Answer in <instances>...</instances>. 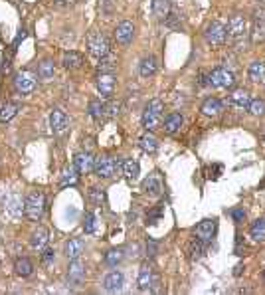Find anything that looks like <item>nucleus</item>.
<instances>
[{
  "label": "nucleus",
  "instance_id": "obj_1",
  "mask_svg": "<svg viewBox=\"0 0 265 295\" xmlns=\"http://www.w3.org/2000/svg\"><path fill=\"white\" fill-rule=\"evenodd\" d=\"M228 34H230L235 50L238 52L246 50V46H247V40H246L247 38V20L242 14H233L228 22Z\"/></svg>",
  "mask_w": 265,
  "mask_h": 295
},
{
  "label": "nucleus",
  "instance_id": "obj_2",
  "mask_svg": "<svg viewBox=\"0 0 265 295\" xmlns=\"http://www.w3.org/2000/svg\"><path fill=\"white\" fill-rule=\"evenodd\" d=\"M162 111H164V105L160 99H151L144 107V113H142V127L146 131H155L159 125H160V119H162Z\"/></svg>",
  "mask_w": 265,
  "mask_h": 295
},
{
  "label": "nucleus",
  "instance_id": "obj_3",
  "mask_svg": "<svg viewBox=\"0 0 265 295\" xmlns=\"http://www.w3.org/2000/svg\"><path fill=\"white\" fill-rule=\"evenodd\" d=\"M26 216L30 218V220H40L44 216V210H46V198L42 192L38 190H32L30 194L26 196Z\"/></svg>",
  "mask_w": 265,
  "mask_h": 295
},
{
  "label": "nucleus",
  "instance_id": "obj_4",
  "mask_svg": "<svg viewBox=\"0 0 265 295\" xmlns=\"http://www.w3.org/2000/svg\"><path fill=\"white\" fill-rule=\"evenodd\" d=\"M2 206H4V212H6L10 218H14V220L22 218V214L26 212V202H24L22 196L16 194V192L6 194L4 200H2Z\"/></svg>",
  "mask_w": 265,
  "mask_h": 295
},
{
  "label": "nucleus",
  "instance_id": "obj_5",
  "mask_svg": "<svg viewBox=\"0 0 265 295\" xmlns=\"http://www.w3.org/2000/svg\"><path fill=\"white\" fill-rule=\"evenodd\" d=\"M87 50H89L91 55H95V57L101 60L103 55H107L111 52L109 50V40L101 32H93V34L87 36Z\"/></svg>",
  "mask_w": 265,
  "mask_h": 295
},
{
  "label": "nucleus",
  "instance_id": "obj_6",
  "mask_svg": "<svg viewBox=\"0 0 265 295\" xmlns=\"http://www.w3.org/2000/svg\"><path fill=\"white\" fill-rule=\"evenodd\" d=\"M208 83L212 87H218V90H228V87H231L235 83V77H233V72H230L226 68H216L208 75Z\"/></svg>",
  "mask_w": 265,
  "mask_h": 295
},
{
  "label": "nucleus",
  "instance_id": "obj_7",
  "mask_svg": "<svg viewBox=\"0 0 265 295\" xmlns=\"http://www.w3.org/2000/svg\"><path fill=\"white\" fill-rule=\"evenodd\" d=\"M139 291H155L159 285V277L155 276L153 268L149 263H142L141 270H139V279H137Z\"/></svg>",
  "mask_w": 265,
  "mask_h": 295
},
{
  "label": "nucleus",
  "instance_id": "obj_8",
  "mask_svg": "<svg viewBox=\"0 0 265 295\" xmlns=\"http://www.w3.org/2000/svg\"><path fill=\"white\" fill-rule=\"evenodd\" d=\"M14 87H16V92L18 93H32L34 92V87H36V75L32 72H28V70H22L14 75Z\"/></svg>",
  "mask_w": 265,
  "mask_h": 295
},
{
  "label": "nucleus",
  "instance_id": "obj_9",
  "mask_svg": "<svg viewBox=\"0 0 265 295\" xmlns=\"http://www.w3.org/2000/svg\"><path fill=\"white\" fill-rule=\"evenodd\" d=\"M226 26L224 24H220V22H212L208 28H206V32H204V36H206V42L208 44H212V46H222L224 42H226Z\"/></svg>",
  "mask_w": 265,
  "mask_h": 295
},
{
  "label": "nucleus",
  "instance_id": "obj_10",
  "mask_svg": "<svg viewBox=\"0 0 265 295\" xmlns=\"http://www.w3.org/2000/svg\"><path fill=\"white\" fill-rule=\"evenodd\" d=\"M93 170H95V174L99 176V179H111V176L117 172L115 159H111V157H99V159H95Z\"/></svg>",
  "mask_w": 265,
  "mask_h": 295
},
{
  "label": "nucleus",
  "instance_id": "obj_11",
  "mask_svg": "<svg viewBox=\"0 0 265 295\" xmlns=\"http://www.w3.org/2000/svg\"><path fill=\"white\" fill-rule=\"evenodd\" d=\"M214 234H216V220H202V222L194 228V236H196L200 242H204V244L212 242Z\"/></svg>",
  "mask_w": 265,
  "mask_h": 295
},
{
  "label": "nucleus",
  "instance_id": "obj_12",
  "mask_svg": "<svg viewBox=\"0 0 265 295\" xmlns=\"http://www.w3.org/2000/svg\"><path fill=\"white\" fill-rule=\"evenodd\" d=\"M83 277H85V265L79 261V258H77V259H71L70 270H68V283H70L71 287H79L81 281H83Z\"/></svg>",
  "mask_w": 265,
  "mask_h": 295
},
{
  "label": "nucleus",
  "instance_id": "obj_13",
  "mask_svg": "<svg viewBox=\"0 0 265 295\" xmlns=\"http://www.w3.org/2000/svg\"><path fill=\"white\" fill-rule=\"evenodd\" d=\"M50 127L53 133H64L70 127V117L62 109H53L50 115Z\"/></svg>",
  "mask_w": 265,
  "mask_h": 295
},
{
  "label": "nucleus",
  "instance_id": "obj_14",
  "mask_svg": "<svg viewBox=\"0 0 265 295\" xmlns=\"http://www.w3.org/2000/svg\"><path fill=\"white\" fill-rule=\"evenodd\" d=\"M97 90L103 97H111L115 92V75L113 74H99L97 75Z\"/></svg>",
  "mask_w": 265,
  "mask_h": 295
},
{
  "label": "nucleus",
  "instance_id": "obj_15",
  "mask_svg": "<svg viewBox=\"0 0 265 295\" xmlns=\"http://www.w3.org/2000/svg\"><path fill=\"white\" fill-rule=\"evenodd\" d=\"M133 34H135V28H133V24L129 20L121 22L119 26L115 28V40L119 42V44H123V46L133 40Z\"/></svg>",
  "mask_w": 265,
  "mask_h": 295
},
{
  "label": "nucleus",
  "instance_id": "obj_16",
  "mask_svg": "<svg viewBox=\"0 0 265 295\" xmlns=\"http://www.w3.org/2000/svg\"><path fill=\"white\" fill-rule=\"evenodd\" d=\"M73 165H75V168H77V172L79 174H87L89 170H93V165H95V159L89 155V153H77L75 155V159H73Z\"/></svg>",
  "mask_w": 265,
  "mask_h": 295
},
{
  "label": "nucleus",
  "instance_id": "obj_17",
  "mask_svg": "<svg viewBox=\"0 0 265 295\" xmlns=\"http://www.w3.org/2000/svg\"><path fill=\"white\" fill-rule=\"evenodd\" d=\"M123 283H125V277H123L121 272H111V274H107L105 279H103V287H105V291H109V293L121 291Z\"/></svg>",
  "mask_w": 265,
  "mask_h": 295
},
{
  "label": "nucleus",
  "instance_id": "obj_18",
  "mask_svg": "<svg viewBox=\"0 0 265 295\" xmlns=\"http://www.w3.org/2000/svg\"><path fill=\"white\" fill-rule=\"evenodd\" d=\"M249 101H251V95H249L247 90H235V92H231V95H230V103H231L235 109H247Z\"/></svg>",
  "mask_w": 265,
  "mask_h": 295
},
{
  "label": "nucleus",
  "instance_id": "obj_19",
  "mask_svg": "<svg viewBox=\"0 0 265 295\" xmlns=\"http://www.w3.org/2000/svg\"><path fill=\"white\" fill-rule=\"evenodd\" d=\"M159 70V64H157V57L155 55H146L141 60V66H139V72L142 77H153Z\"/></svg>",
  "mask_w": 265,
  "mask_h": 295
},
{
  "label": "nucleus",
  "instance_id": "obj_20",
  "mask_svg": "<svg viewBox=\"0 0 265 295\" xmlns=\"http://www.w3.org/2000/svg\"><path fill=\"white\" fill-rule=\"evenodd\" d=\"M48 240H50L48 230L40 226V228H38V230H34V232H32V236H30V246H32V248H36V250H42V248H46Z\"/></svg>",
  "mask_w": 265,
  "mask_h": 295
},
{
  "label": "nucleus",
  "instance_id": "obj_21",
  "mask_svg": "<svg viewBox=\"0 0 265 295\" xmlns=\"http://www.w3.org/2000/svg\"><path fill=\"white\" fill-rule=\"evenodd\" d=\"M142 190L149 194V196H160V192H162V186H160V181H159V176L157 174H151L149 179H144V183H142Z\"/></svg>",
  "mask_w": 265,
  "mask_h": 295
},
{
  "label": "nucleus",
  "instance_id": "obj_22",
  "mask_svg": "<svg viewBox=\"0 0 265 295\" xmlns=\"http://www.w3.org/2000/svg\"><path fill=\"white\" fill-rule=\"evenodd\" d=\"M83 248H85L83 240H79V238H73V240H70V242L66 244L64 252H66L68 259H77V258L83 254Z\"/></svg>",
  "mask_w": 265,
  "mask_h": 295
},
{
  "label": "nucleus",
  "instance_id": "obj_23",
  "mask_svg": "<svg viewBox=\"0 0 265 295\" xmlns=\"http://www.w3.org/2000/svg\"><path fill=\"white\" fill-rule=\"evenodd\" d=\"M202 113H204L206 117H216V115H220V113H222V101L216 99V97L206 99V101L202 103Z\"/></svg>",
  "mask_w": 265,
  "mask_h": 295
},
{
  "label": "nucleus",
  "instance_id": "obj_24",
  "mask_svg": "<svg viewBox=\"0 0 265 295\" xmlns=\"http://www.w3.org/2000/svg\"><path fill=\"white\" fill-rule=\"evenodd\" d=\"M170 2L168 0H153V14L159 18V20H166L170 16Z\"/></svg>",
  "mask_w": 265,
  "mask_h": 295
},
{
  "label": "nucleus",
  "instance_id": "obj_25",
  "mask_svg": "<svg viewBox=\"0 0 265 295\" xmlns=\"http://www.w3.org/2000/svg\"><path fill=\"white\" fill-rule=\"evenodd\" d=\"M18 111H20V105H18V103L6 101L2 107H0V121H2V123H8L10 119H14V117L18 115Z\"/></svg>",
  "mask_w": 265,
  "mask_h": 295
},
{
  "label": "nucleus",
  "instance_id": "obj_26",
  "mask_svg": "<svg viewBox=\"0 0 265 295\" xmlns=\"http://www.w3.org/2000/svg\"><path fill=\"white\" fill-rule=\"evenodd\" d=\"M64 68L68 70H79L83 66V55L77 54V52H66L64 54Z\"/></svg>",
  "mask_w": 265,
  "mask_h": 295
},
{
  "label": "nucleus",
  "instance_id": "obj_27",
  "mask_svg": "<svg viewBox=\"0 0 265 295\" xmlns=\"http://www.w3.org/2000/svg\"><path fill=\"white\" fill-rule=\"evenodd\" d=\"M77 181H79V172H77L75 165L73 166L70 165L62 170V186H75Z\"/></svg>",
  "mask_w": 265,
  "mask_h": 295
},
{
  "label": "nucleus",
  "instance_id": "obj_28",
  "mask_svg": "<svg viewBox=\"0 0 265 295\" xmlns=\"http://www.w3.org/2000/svg\"><path fill=\"white\" fill-rule=\"evenodd\" d=\"M182 123H184V119H182L180 113H170L164 119V131L166 133H176L182 127Z\"/></svg>",
  "mask_w": 265,
  "mask_h": 295
},
{
  "label": "nucleus",
  "instance_id": "obj_29",
  "mask_svg": "<svg viewBox=\"0 0 265 295\" xmlns=\"http://www.w3.org/2000/svg\"><path fill=\"white\" fill-rule=\"evenodd\" d=\"M139 147L144 151V153H157V149H159V141H157V137H153L151 133H146V135H142L141 139H139Z\"/></svg>",
  "mask_w": 265,
  "mask_h": 295
},
{
  "label": "nucleus",
  "instance_id": "obj_30",
  "mask_svg": "<svg viewBox=\"0 0 265 295\" xmlns=\"http://www.w3.org/2000/svg\"><path fill=\"white\" fill-rule=\"evenodd\" d=\"M123 174H125V179L127 181H137L139 179V174H141V166H139V163L137 161H133V159H129V161H125L123 163Z\"/></svg>",
  "mask_w": 265,
  "mask_h": 295
},
{
  "label": "nucleus",
  "instance_id": "obj_31",
  "mask_svg": "<svg viewBox=\"0 0 265 295\" xmlns=\"http://www.w3.org/2000/svg\"><path fill=\"white\" fill-rule=\"evenodd\" d=\"M249 79L255 83H265V64L263 62H253L249 66Z\"/></svg>",
  "mask_w": 265,
  "mask_h": 295
},
{
  "label": "nucleus",
  "instance_id": "obj_32",
  "mask_svg": "<svg viewBox=\"0 0 265 295\" xmlns=\"http://www.w3.org/2000/svg\"><path fill=\"white\" fill-rule=\"evenodd\" d=\"M123 258H125V250L113 248V250H109V252L105 254V263L109 265V268H117V265L123 261Z\"/></svg>",
  "mask_w": 265,
  "mask_h": 295
},
{
  "label": "nucleus",
  "instance_id": "obj_33",
  "mask_svg": "<svg viewBox=\"0 0 265 295\" xmlns=\"http://www.w3.org/2000/svg\"><path fill=\"white\" fill-rule=\"evenodd\" d=\"M249 236L255 242H265V218H259L251 224L249 228Z\"/></svg>",
  "mask_w": 265,
  "mask_h": 295
},
{
  "label": "nucleus",
  "instance_id": "obj_34",
  "mask_svg": "<svg viewBox=\"0 0 265 295\" xmlns=\"http://www.w3.org/2000/svg\"><path fill=\"white\" fill-rule=\"evenodd\" d=\"M115 66H117V55H113V54L109 52L107 55H103L101 60H99V66H97V70H99L101 74H113Z\"/></svg>",
  "mask_w": 265,
  "mask_h": 295
},
{
  "label": "nucleus",
  "instance_id": "obj_35",
  "mask_svg": "<svg viewBox=\"0 0 265 295\" xmlns=\"http://www.w3.org/2000/svg\"><path fill=\"white\" fill-rule=\"evenodd\" d=\"M38 75H40L42 81L53 79V75H55V66H53V62H52V60H44V62L40 64V68H38Z\"/></svg>",
  "mask_w": 265,
  "mask_h": 295
},
{
  "label": "nucleus",
  "instance_id": "obj_36",
  "mask_svg": "<svg viewBox=\"0 0 265 295\" xmlns=\"http://www.w3.org/2000/svg\"><path fill=\"white\" fill-rule=\"evenodd\" d=\"M14 270H16V274H18V276L28 277V276H32V272H34V265H32V261H30V259L22 258V259H18V261L14 263Z\"/></svg>",
  "mask_w": 265,
  "mask_h": 295
},
{
  "label": "nucleus",
  "instance_id": "obj_37",
  "mask_svg": "<svg viewBox=\"0 0 265 295\" xmlns=\"http://www.w3.org/2000/svg\"><path fill=\"white\" fill-rule=\"evenodd\" d=\"M251 42H253V44H263V42H265V20H263V22H253Z\"/></svg>",
  "mask_w": 265,
  "mask_h": 295
},
{
  "label": "nucleus",
  "instance_id": "obj_38",
  "mask_svg": "<svg viewBox=\"0 0 265 295\" xmlns=\"http://www.w3.org/2000/svg\"><path fill=\"white\" fill-rule=\"evenodd\" d=\"M188 254H190V259H200V258L206 254V244H204V242H200V240L196 238L194 242H190V246H188Z\"/></svg>",
  "mask_w": 265,
  "mask_h": 295
},
{
  "label": "nucleus",
  "instance_id": "obj_39",
  "mask_svg": "<svg viewBox=\"0 0 265 295\" xmlns=\"http://www.w3.org/2000/svg\"><path fill=\"white\" fill-rule=\"evenodd\" d=\"M89 115L93 117V119H101V117H105V103L101 99H93L89 103Z\"/></svg>",
  "mask_w": 265,
  "mask_h": 295
},
{
  "label": "nucleus",
  "instance_id": "obj_40",
  "mask_svg": "<svg viewBox=\"0 0 265 295\" xmlns=\"http://www.w3.org/2000/svg\"><path fill=\"white\" fill-rule=\"evenodd\" d=\"M247 109H249L251 115L261 117V115H265V101L263 99H251L249 105H247Z\"/></svg>",
  "mask_w": 265,
  "mask_h": 295
},
{
  "label": "nucleus",
  "instance_id": "obj_41",
  "mask_svg": "<svg viewBox=\"0 0 265 295\" xmlns=\"http://www.w3.org/2000/svg\"><path fill=\"white\" fill-rule=\"evenodd\" d=\"M95 228H97V218H95V214H85V218H83V230H85V234H93L95 232Z\"/></svg>",
  "mask_w": 265,
  "mask_h": 295
},
{
  "label": "nucleus",
  "instance_id": "obj_42",
  "mask_svg": "<svg viewBox=\"0 0 265 295\" xmlns=\"http://www.w3.org/2000/svg\"><path fill=\"white\" fill-rule=\"evenodd\" d=\"M121 113V103L119 101H109L105 103V117H117Z\"/></svg>",
  "mask_w": 265,
  "mask_h": 295
},
{
  "label": "nucleus",
  "instance_id": "obj_43",
  "mask_svg": "<svg viewBox=\"0 0 265 295\" xmlns=\"http://www.w3.org/2000/svg\"><path fill=\"white\" fill-rule=\"evenodd\" d=\"M89 200L95 204V206H101L105 202V192L101 188H91L89 190Z\"/></svg>",
  "mask_w": 265,
  "mask_h": 295
},
{
  "label": "nucleus",
  "instance_id": "obj_44",
  "mask_svg": "<svg viewBox=\"0 0 265 295\" xmlns=\"http://www.w3.org/2000/svg\"><path fill=\"white\" fill-rule=\"evenodd\" d=\"M224 68L226 70H233V68H238V62H235V57H233V54H228L226 57H224Z\"/></svg>",
  "mask_w": 265,
  "mask_h": 295
},
{
  "label": "nucleus",
  "instance_id": "obj_45",
  "mask_svg": "<svg viewBox=\"0 0 265 295\" xmlns=\"http://www.w3.org/2000/svg\"><path fill=\"white\" fill-rule=\"evenodd\" d=\"M53 259H55V252H53L52 248H46L44 254H42V261H44V263H52Z\"/></svg>",
  "mask_w": 265,
  "mask_h": 295
},
{
  "label": "nucleus",
  "instance_id": "obj_46",
  "mask_svg": "<svg viewBox=\"0 0 265 295\" xmlns=\"http://www.w3.org/2000/svg\"><path fill=\"white\" fill-rule=\"evenodd\" d=\"M231 218H233L235 222H244L246 210H244V208H235V210H231Z\"/></svg>",
  "mask_w": 265,
  "mask_h": 295
},
{
  "label": "nucleus",
  "instance_id": "obj_47",
  "mask_svg": "<svg viewBox=\"0 0 265 295\" xmlns=\"http://www.w3.org/2000/svg\"><path fill=\"white\" fill-rule=\"evenodd\" d=\"M251 20H253V22H263V20H265V8H257V10H253Z\"/></svg>",
  "mask_w": 265,
  "mask_h": 295
},
{
  "label": "nucleus",
  "instance_id": "obj_48",
  "mask_svg": "<svg viewBox=\"0 0 265 295\" xmlns=\"http://www.w3.org/2000/svg\"><path fill=\"white\" fill-rule=\"evenodd\" d=\"M53 4H57V6H71V4H75V0H53Z\"/></svg>",
  "mask_w": 265,
  "mask_h": 295
},
{
  "label": "nucleus",
  "instance_id": "obj_49",
  "mask_svg": "<svg viewBox=\"0 0 265 295\" xmlns=\"http://www.w3.org/2000/svg\"><path fill=\"white\" fill-rule=\"evenodd\" d=\"M24 38H26V30H20V34L16 36V40H14V44H12V48L16 50V46H18V44H20V42H22Z\"/></svg>",
  "mask_w": 265,
  "mask_h": 295
},
{
  "label": "nucleus",
  "instance_id": "obj_50",
  "mask_svg": "<svg viewBox=\"0 0 265 295\" xmlns=\"http://www.w3.org/2000/svg\"><path fill=\"white\" fill-rule=\"evenodd\" d=\"M155 252H157V244H155V242H149V244H146V254H149V256H155Z\"/></svg>",
  "mask_w": 265,
  "mask_h": 295
},
{
  "label": "nucleus",
  "instance_id": "obj_51",
  "mask_svg": "<svg viewBox=\"0 0 265 295\" xmlns=\"http://www.w3.org/2000/svg\"><path fill=\"white\" fill-rule=\"evenodd\" d=\"M83 143H87V149H91V147H93V139H85Z\"/></svg>",
  "mask_w": 265,
  "mask_h": 295
},
{
  "label": "nucleus",
  "instance_id": "obj_52",
  "mask_svg": "<svg viewBox=\"0 0 265 295\" xmlns=\"http://www.w3.org/2000/svg\"><path fill=\"white\" fill-rule=\"evenodd\" d=\"M242 270H244L242 265H238V268H235V272H233V274H235V276H240V274H242Z\"/></svg>",
  "mask_w": 265,
  "mask_h": 295
},
{
  "label": "nucleus",
  "instance_id": "obj_53",
  "mask_svg": "<svg viewBox=\"0 0 265 295\" xmlns=\"http://www.w3.org/2000/svg\"><path fill=\"white\" fill-rule=\"evenodd\" d=\"M261 2H265V0H261Z\"/></svg>",
  "mask_w": 265,
  "mask_h": 295
}]
</instances>
